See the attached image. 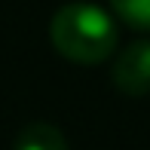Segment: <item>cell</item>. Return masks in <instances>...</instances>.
<instances>
[{"label": "cell", "instance_id": "obj_1", "mask_svg": "<svg viewBox=\"0 0 150 150\" xmlns=\"http://www.w3.org/2000/svg\"><path fill=\"white\" fill-rule=\"evenodd\" d=\"M49 37L67 61L98 64L117 46V25L95 3H67L52 16Z\"/></svg>", "mask_w": 150, "mask_h": 150}, {"label": "cell", "instance_id": "obj_2", "mask_svg": "<svg viewBox=\"0 0 150 150\" xmlns=\"http://www.w3.org/2000/svg\"><path fill=\"white\" fill-rule=\"evenodd\" d=\"M113 83L126 95L150 92V40H135L113 61Z\"/></svg>", "mask_w": 150, "mask_h": 150}, {"label": "cell", "instance_id": "obj_3", "mask_svg": "<svg viewBox=\"0 0 150 150\" xmlns=\"http://www.w3.org/2000/svg\"><path fill=\"white\" fill-rule=\"evenodd\" d=\"M16 150H67V141L49 122H31L18 132Z\"/></svg>", "mask_w": 150, "mask_h": 150}, {"label": "cell", "instance_id": "obj_4", "mask_svg": "<svg viewBox=\"0 0 150 150\" xmlns=\"http://www.w3.org/2000/svg\"><path fill=\"white\" fill-rule=\"evenodd\" d=\"M110 6L126 25L150 31V0H110Z\"/></svg>", "mask_w": 150, "mask_h": 150}]
</instances>
